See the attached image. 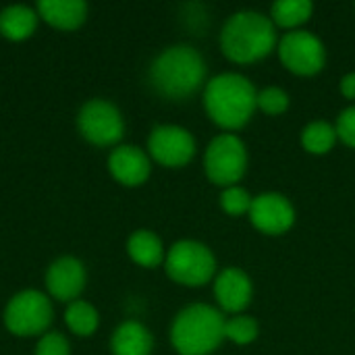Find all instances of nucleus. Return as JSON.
<instances>
[{"label":"nucleus","instance_id":"nucleus-1","mask_svg":"<svg viewBox=\"0 0 355 355\" xmlns=\"http://www.w3.org/2000/svg\"><path fill=\"white\" fill-rule=\"evenodd\" d=\"M254 83L235 71L212 77L204 87V108L214 125L227 133L243 129L258 110Z\"/></svg>","mask_w":355,"mask_h":355},{"label":"nucleus","instance_id":"nucleus-2","mask_svg":"<svg viewBox=\"0 0 355 355\" xmlns=\"http://www.w3.org/2000/svg\"><path fill=\"white\" fill-rule=\"evenodd\" d=\"M220 52L235 64H252L266 58L279 44L277 27L260 10L233 12L218 35Z\"/></svg>","mask_w":355,"mask_h":355},{"label":"nucleus","instance_id":"nucleus-3","mask_svg":"<svg viewBox=\"0 0 355 355\" xmlns=\"http://www.w3.org/2000/svg\"><path fill=\"white\" fill-rule=\"evenodd\" d=\"M204 56L187 44L164 48L150 64L152 87L168 100H185L193 96L206 81Z\"/></svg>","mask_w":355,"mask_h":355},{"label":"nucleus","instance_id":"nucleus-4","mask_svg":"<svg viewBox=\"0 0 355 355\" xmlns=\"http://www.w3.org/2000/svg\"><path fill=\"white\" fill-rule=\"evenodd\" d=\"M225 341V316L208 304L183 308L171 324V343L179 355H210Z\"/></svg>","mask_w":355,"mask_h":355},{"label":"nucleus","instance_id":"nucleus-5","mask_svg":"<svg viewBox=\"0 0 355 355\" xmlns=\"http://www.w3.org/2000/svg\"><path fill=\"white\" fill-rule=\"evenodd\" d=\"M164 268L171 281L183 287H202L216 277V256L196 239L177 241L164 258Z\"/></svg>","mask_w":355,"mask_h":355},{"label":"nucleus","instance_id":"nucleus-6","mask_svg":"<svg viewBox=\"0 0 355 355\" xmlns=\"http://www.w3.org/2000/svg\"><path fill=\"white\" fill-rule=\"evenodd\" d=\"M248 148L243 139L235 133H220L216 135L204 154V173L210 183L218 187H233L245 177L248 171Z\"/></svg>","mask_w":355,"mask_h":355},{"label":"nucleus","instance_id":"nucleus-7","mask_svg":"<svg viewBox=\"0 0 355 355\" xmlns=\"http://www.w3.org/2000/svg\"><path fill=\"white\" fill-rule=\"evenodd\" d=\"M54 320V310L46 293L27 289L12 295L4 308V327L17 337L46 335Z\"/></svg>","mask_w":355,"mask_h":355},{"label":"nucleus","instance_id":"nucleus-8","mask_svg":"<svg viewBox=\"0 0 355 355\" xmlns=\"http://www.w3.org/2000/svg\"><path fill=\"white\" fill-rule=\"evenodd\" d=\"M277 52L283 67L297 77H314L327 64V48L322 40L308 29L283 33Z\"/></svg>","mask_w":355,"mask_h":355},{"label":"nucleus","instance_id":"nucleus-9","mask_svg":"<svg viewBox=\"0 0 355 355\" xmlns=\"http://www.w3.org/2000/svg\"><path fill=\"white\" fill-rule=\"evenodd\" d=\"M79 133L94 146L106 148L121 141L125 133V121L121 110L108 100H89L77 114Z\"/></svg>","mask_w":355,"mask_h":355},{"label":"nucleus","instance_id":"nucleus-10","mask_svg":"<svg viewBox=\"0 0 355 355\" xmlns=\"http://www.w3.org/2000/svg\"><path fill=\"white\" fill-rule=\"evenodd\" d=\"M196 137L179 125H158L148 137V156L166 168H181L196 156Z\"/></svg>","mask_w":355,"mask_h":355},{"label":"nucleus","instance_id":"nucleus-11","mask_svg":"<svg viewBox=\"0 0 355 355\" xmlns=\"http://www.w3.org/2000/svg\"><path fill=\"white\" fill-rule=\"evenodd\" d=\"M295 216L297 214H295V206L291 204V200L277 191H266V193L256 196L252 202V210L248 214L256 231L270 235V237L289 233L295 225Z\"/></svg>","mask_w":355,"mask_h":355},{"label":"nucleus","instance_id":"nucleus-12","mask_svg":"<svg viewBox=\"0 0 355 355\" xmlns=\"http://www.w3.org/2000/svg\"><path fill=\"white\" fill-rule=\"evenodd\" d=\"M254 283L250 275L237 266L223 268L214 277V300L220 312L227 314H243V310L252 304Z\"/></svg>","mask_w":355,"mask_h":355},{"label":"nucleus","instance_id":"nucleus-13","mask_svg":"<svg viewBox=\"0 0 355 355\" xmlns=\"http://www.w3.org/2000/svg\"><path fill=\"white\" fill-rule=\"evenodd\" d=\"M46 289L56 302H77L85 289V266L73 256L54 260L46 272Z\"/></svg>","mask_w":355,"mask_h":355},{"label":"nucleus","instance_id":"nucleus-14","mask_svg":"<svg viewBox=\"0 0 355 355\" xmlns=\"http://www.w3.org/2000/svg\"><path fill=\"white\" fill-rule=\"evenodd\" d=\"M108 171L121 185L139 187L152 173V160L137 146H116L108 156Z\"/></svg>","mask_w":355,"mask_h":355},{"label":"nucleus","instance_id":"nucleus-15","mask_svg":"<svg viewBox=\"0 0 355 355\" xmlns=\"http://www.w3.org/2000/svg\"><path fill=\"white\" fill-rule=\"evenodd\" d=\"M35 10L40 19L64 31L81 27L87 17V4L81 0H42L37 2Z\"/></svg>","mask_w":355,"mask_h":355},{"label":"nucleus","instance_id":"nucleus-16","mask_svg":"<svg viewBox=\"0 0 355 355\" xmlns=\"http://www.w3.org/2000/svg\"><path fill=\"white\" fill-rule=\"evenodd\" d=\"M152 333L137 320L123 322L110 339L112 355H152Z\"/></svg>","mask_w":355,"mask_h":355},{"label":"nucleus","instance_id":"nucleus-17","mask_svg":"<svg viewBox=\"0 0 355 355\" xmlns=\"http://www.w3.org/2000/svg\"><path fill=\"white\" fill-rule=\"evenodd\" d=\"M127 254L141 268H156L166 258L160 237L148 229H139L131 233V237L127 239Z\"/></svg>","mask_w":355,"mask_h":355},{"label":"nucleus","instance_id":"nucleus-18","mask_svg":"<svg viewBox=\"0 0 355 355\" xmlns=\"http://www.w3.org/2000/svg\"><path fill=\"white\" fill-rule=\"evenodd\" d=\"M37 10L25 4H12L0 10V33L10 42L27 40L37 27Z\"/></svg>","mask_w":355,"mask_h":355},{"label":"nucleus","instance_id":"nucleus-19","mask_svg":"<svg viewBox=\"0 0 355 355\" xmlns=\"http://www.w3.org/2000/svg\"><path fill=\"white\" fill-rule=\"evenodd\" d=\"M314 15V4L310 0H279L270 6V21L275 27L285 31H297Z\"/></svg>","mask_w":355,"mask_h":355},{"label":"nucleus","instance_id":"nucleus-20","mask_svg":"<svg viewBox=\"0 0 355 355\" xmlns=\"http://www.w3.org/2000/svg\"><path fill=\"white\" fill-rule=\"evenodd\" d=\"M300 141H302V148H304L308 154L324 156V154H329V152L337 146L339 135H337L335 125H331V123H327V121H312V123H308V125L302 129Z\"/></svg>","mask_w":355,"mask_h":355},{"label":"nucleus","instance_id":"nucleus-21","mask_svg":"<svg viewBox=\"0 0 355 355\" xmlns=\"http://www.w3.org/2000/svg\"><path fill=\"white\" fill-rule=\"evenodd\" d=\"M64 322L69 327V331L77 337H89L96 333L98 324H100V316H98V310L83 302V300H77L73 304H69L67 312H64Z\"/></svg>","mask_w":355,"mask_h":355},{"label":"nucleus","instance_id":"nucleus-22","mask_svg":"<svg viewBox=\"0 0 355 355\" xmlns=\"http://www.w3.org/2000/svg\"><path fill=\"white\" fill-rule=\"evenodd\" d=\"M260 324L256 318L245 314H235L231 318H225V339L235 345H250L258 339Z\"/></svg>","mask_w":355,"mask_h":355},{"label":"nucleus","instance_id":"nucleus-23","mask_svg":"<svg viewBox=\"0 0 355 355\" xmlns=\"http://www.w3.org/2000/svg\"><path fill=\"white\" fill-rule=\"evenodd\" d=\"M218 202H220L223 212H227L229 216L237 218V216H248L250 214L254 198L241 185H233V187H225L220 191Z\"/></svg>","mask_w":355,"mask_h":355},{"label":"nucleus","instance_id":"nucleus-24","mask_svg":"<svg viewBox=\"0 0 355 355\" xmlns=\"http://www.w3.org/2000/svg\"><path fill=\"white\" fill-rule=\"evenodd\" d=\"M258 110H262L268 116H281L289 110L291 98L283 87L277 85H268L264 89L258 92Z\"/></svg>","mask_w":355,"mask_h":355},{"label":"nucleus","instance_id":"nucleus-25","mask_svg":"<svg viewBox=\"0 0 355 355\" xmlns=\"http://www.w3.org/2000/svg\"><path fill=\"white\" fill-rule=\"evenodd\" d=\"M35 355H71L69 341L60 333H46L35 345Z\"/></svg>","mask_w":355,"mask_h":355},{"label":"nucleus","instance_id":"nucleus-26","mask_svg":"<svg viewBox=\"0 0 355 355\" xmlns=\"http://www.w3.org/2000/svg\"><path fill=\"white\" fill-rule=\"evenodd\" d=\"M335 129H337L339 141H343L347 148L355 150V104L354 106H349V108H345V110L337 116Z\"/></svg>","mask_w":355,"mask_h":355},{"label":"nucleus","instance_id":"nucleus-27","mask_svg":"<svg viewBox=\"0 0 355 355\" xmlns=\"http://www.w3.org/2000/svg\"><path fill=\"white\" fill-rule=\"evenodd\" d=\"M341 94H343V98L355 102V71L354 73H347L341 79Z\"/></svg>","mask_w":355,"mask_h":355}]
</instances>
